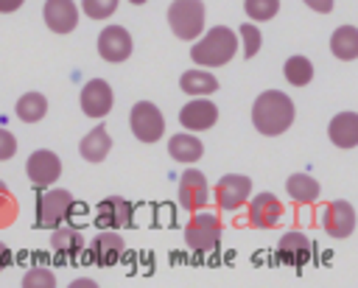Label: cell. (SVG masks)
I'll use <instances>...</instances> for the list:
<instances>
[{"instance_id":"6da1fadb","label":"cell","mask_w":358,"mask_h":288,"mask_svg":"<svg viewBox=\"0 0 358 288\" xmlns=\"http://www.w3.org/2000/svg\"><path fill=\"white\" fill-rule=\"evenodd\" d=\"M252 123L266 137L282 134L294 123V103H291V98L285 92H280V89L260 92L255 98V103H252Z\"/></svg>"},{"instance_id":"7a4b0ae2","label":"cell","mask_w":358,"mask_h":288,"mask_svg":"<svg viewBox=\"0 0 358 288\" xmlns=\"http://www.w3.org/2000/svg\"><path fill=\"white\" fill-rule=\"evenodd\" d=\"M238 50V36L235 31H229L227 25H215L210 28L199 42H193L190 48V59L199 67H221L227 64Z\"/></svg>"},{"instance_id":"3957f363","label":"cell","mask_w":358,"mask_h":288,"mask_svg":"<svg viewBox=\"0 0 358 288\" xmlns=\"http://www.w3.org/2000/svg\"><path fill=\"white\" fill-rule=\"evenodd\" d=\"M168 25L179 39H199L204 31V3L201 0H173L168 8Z\"/></svg>"},{"instance_id":"277c9868","label":"cell","mask_w":358,"mask_h":288,"mask_svg":"<svg viewBox=\"0 0 358 288\" xmlns=\"http://www.w3.org/2000/svg\"><path fill=\"white\" fill-rule=\"evenodd\" d=\"M185 243L199 254H207V252L218 249V243H221V221L213 213H196L185 226Z\"/></svg>"},{"instance_id":"5b68a950","label":"cell","mask_w":358,"mask_h":288,"mask_svg":"<svg viewBox=\"0 0 358 288\" xmlns=\"http://www.w3.org/2000/svg\"><path fill=\"white\" fill-rule=\"evenodd\" d=\"M129 123H131V131L140 143H157L165 131V117H162L159 106L151 103V101L134 103L131 112H129Z\"/></svg>"},{"instance_id":"8992f818","label":"cell","mask_w":358,"mask_h":288,"mask_svg":"<svg viewBox=\"0 0 358 288\" xmlns=\"http://www.w3.org/2000/svg\"><path fill=\"white\" fill-rule=\"evenodd\" d=\"M70 210H73V196L62 187H53L45 196H39V201H36V226L53 229L67 218Z\"/></svg>"},{"instance_id":"52a82bcc","label":"cell","mask_w":358,"mask_h":288,"mask_svg":"<svg viewBox=\"0 0 358 288\" xmlns=\"http://www.w3.org/2000/svg\"><path fill=\"white\" fill-rule=\"evenodd\" d=\"M134 224V207L120 196H106L98 201L95 226L98 229H123Z\"/></svg>"},{"instance_id":"ba28073f","label":"cell","mask_w":358,"mask_h":288,"mask_svg":"<svg viewBox=\"0 0 358 288\" xmlns=\"http://www.w3.org/2000/svg\"><path fill=\"white\" fill-rule=\"evenodd\" d=\"M252 193V179L243 173H224L215 185V201L221 210H238Z\"/></svg>"},{"instance_id":"9c48e42d","label":"cell","mask_w":358,"mask_h":288,"mask_svg":"<svg viewBox=\"0 0 358 288\" xmlns=\"http://www.w3.org/2000/svg\"><path fill=\"white\" fill-rule=\"evenodd\" d=\"M215 120H218V106L213 101H207V95H196L179 112V123L187 131H204V129L215 126Z\"/></svg>"},{"instance_id":"30bf717a","label":"cell","mask_w":358,"mask_h":288,"mask_svg":"<svg viewBox=\"0 0 358 288\" xmlns=\"http://www.w3.org/2000/svg\"><path fill=\"white\" fill-rule=\"evenodd\" d=\"M112 103H115V92H112V87L103 78H92V81L84 84V89H81V112L87 117L109 115Z\"/></svg>"},{"instance_id":"8fae6325","label":"cell","mask_w":358,"mask_h":288,"mask_svg":"<svg viewBox=\"0 0 358 288\" xmlns=\"http://www.w3.org/2000/svg\"><path fill=\"white\" fill-rule=\"evenodd\" d=\"M98 53L101 59L117 64V62H126L131 56V36L126 28L120 25H106L98 36Z\"/></svg>"},{"instance_id":"7c38bea8","label":"cell","mask_w":358,"mask_h":288,"mask_svg":"<svg viewBox=\"0 0 358 288\" xmlns=\"http://www.w3.org/2000/svg\"><path fill=\"white\" fill-rule=\"evenodd\" d=\"M25 171H28V179L36 185V187H48L53 185L59 176H62V159L53 154V151H34L25 162Z\"/></svg>"},{"instance_id":"4fadbf2b","label":"cell","mask_w":358,"mask_h":288,"mask_svg":"<svg viewBox=\"0 0 358 288\" xmlns=\"http://www.w3.org/2000/svg\"><path fill=\"white\" fill-rule=\"evenodd\" d=\"M322 226L327 229L330 238H347V235H352V229H355V207L350 201H344V199L330 201L324 207V213H322Z\"/></svg>"},{"instance_id":"5bb4252c","label":"cell","mask_w":358,"mask_h":288,"mask_svg":"<svg viewBox=\"0 0 358 288\" xmlns=\"http://www.w3.org/2000/svg\"><path fill=\"white\" fill-rule=\"evenodd\" d=\"M42 17L53 34H70L78 25V8L73 0H45Z\"/></svg>"},{"instance_id":"9a60e30c","label":"cell","mask_w":358,"mask_h":288,"mask_svg":"<svg viewBox=\"0 0 358 288\" xmlns=\"http://www.w3.org/2000/svg\"><path fill=\"white\" fill-rule=\"evenodd\" d=\"M179 204L185 210H201L207 204V179L201 171L187 168L179 176Z\"/></svg>"},{"instance_id":"2e32d148","label":"cell","mask_w":358,"mask_h":288,"mask_svg":"<svg viewBox=\"0 0 358 288\" xmlns=\"http://www.w3.org/2000/svg\"><path fill=\"white\" fill-rule=\"evenodd\" d=\"M282 218V204L271 193H257L249 204V224L255 229H271Z\"/></svg>"},{"instance_id":"e0dca14e","label":"cell","mask_w":358,"mask_h":288,"mask_svg":"<svg viewBox=\"0 0 358 288\" xmlns=\"http://www.w3.org/2000/svg\"><path fill=\"white\" fill-rule=\"evenodd\" d=\"M123 254V238L115 229H101L90 243V257L98 266H112Z\"/></svg>"},{"instance_id":"ac0fdd59","label":"cell","mask_w":358,"mask_h":288,"mask_svg":"<svg viewBox=\"0 0 358 288\" xmlns=\"http://www.w3.org/2000/svg\"><path fill=\"white\" fill-rule=\"evenodd\" d=\"M277 252L288 266H305L313 257V243H310V238L305 232H285L280 238Z\"/></svg>"},{"instance_id":"d6986e66","label":"cell","mask_w":358,"mask_h":288,"mask_svg":"<svg viewBox=\"0 0 358 288\" xmlns=\"http://www.w3.org/2000/svg\"><path fill=\"white\" fill-rule=\"evenodd\" d=\"M327 137L338 148H355L358 145V115L355 112H341L330 120Z\"/></svg>"},{"instance_id":"ffe728a7","label":"cell","mask_w":358,"mask_h":288,"mask_svg":"<svg viewBox=\"0 0 358 288\" xmlns=\"http://www.w3.org/2000/svg\"><path fill=\"white\" fill-rule=\"evenodd\" d=\"M109 148H112V137H109V131H106L103 126H95L90 134H84V137H81V145H78V151H81V157H84L87 162H101V159H106Z\"/></svg>"},{"instance_id":"44dd1931","label":"cell","mask_w":358,"mask_h":288,"mask_svg":"<svg viewBox=\"0 0 358 288\" xmlns=\"http://www.w3.org/2000/svg\"><path fill=\"white\" fill-rule=\"evenodd\" d=\"M330 50L336 59L341 62H352L358 59V28L355 25H341L333 31L330 36Z\"/></svg>"},{"instance_id":"7402d4cb","label":"cell","mask_w":358,"mask_h":288,"mask_svg":"<svg viewBox=\"0 0 358 288\" xmlns=\"http://www.w3.org/2000/svg\"><path fill=\"white\" fill-rule=\"evenodd\" d=\"M168 154H171L176 162H196V159H201L204 145H201L199 137L182 131V134H173V137L168 140Z\"/></svg>"},{"instance_id":"603a6c76","label":"cell","mask_w":358,"mask_h":288,"mask_svg":"<svg viewBox=\"0 0 358 288\" xmlns=\"http://www.w3.org/2000/svg\"><path fill=\"white\" fill-rule=\"evenodd\" d=\"M179 87H182V92H187L193 98L196 95H213L218 89V78L207 70H185L179 78Z\"/></svg>"},{"instance_id":"cb8c5ba5","label":"cell","mask_w":358,"mask_h":288,"mask_svg":"<svg viewBox=\"0 0 358 288\" xmlns=\"http://www.w3.org/2000/svg\"><path fill=\"white\" fill-rule=\"evenodd\" d=\"M285 190H288V196L294 199V201H299V204H310V201H316L319 199V182L310 176V173H291L288 176V182H285Z\"/></svg>"},{"instance_id":"d4e9b609","label":"cell","mask_w":358,"mask_h":288,"mask_svg":"<svg viewBox=\"0 0 358 288\" xmlns=\"http://www.w3.org/2000/svg\"><path fill=\"white\" fill-rule=\"evenodd\" d=\"M50 246H53L56 252L76 254V252L84 249V235H81V229H76V226H62V224H59V226H53Z\"/></svg>"},{"instance_id":"484cf974","label":"cell","mask_w":358,"mask_h":288,"mask_svg":"<svg viewBox=\"0 0 358 288\" xmlns=\"http://www.w3.org/2000/svg\"><path fill=\"white\" fill-rule=\"evenodd\" d=\"M45 112H48V101H45L42 92H25L17 101V117L22 123H36V120L45 117Z\"/></svg>"},{"instance_id":"4316f807","label":"cell","mask_w":358,"mask_h":288,"mask_svg":"<svg viewBox=\"0 0 358 288\" xmlns=\"http://www.w3.org/2000/svg\"><path fill=\"white\" fill-rule=\"evenodd\" d=\"M282 73L285 78L294 84V87H308L313 81V64L308 56H291L285 64H282Z\"/></svg>"},{"instance_id":"83f0119b","label":"cell","mask_w":358,"mask_h":288,"mask_svg":"<svg viewBox=\"0 0 358 288\" xmlns=\"http://www.w3.org/2000/svg\"><path fill=\"white\" fill-rule=\"evenodd\" d=\"M246 17L255 22H266L280 11V0H243Z\"/></svg>"},{"instance_id":"f1b7e54d","label":"cell","mask_w":358,"mask_h":288,"mask_svg":"<svg viewBox=\"0 0 358 288\" xmlns=\"http://www.w3.org/2000/svg\"><path fill=\"white\" fill-rule=\"evenodd\" d=\"M238 34H241V50H243V56L252 59V56L260 50V45H263V34H260V28L252 25V22H243V25L238 28Z\"/></svg>"},{"instance_id":"f546056e","label":"cell","mask_w":358,"mask_h":288,"mask_svg":"<svg viewBox=\"0 0 358 288\" xmlns=\"http://www.w3.org/2000/svg\"><path fill=\"white\" fill-rule=\"evenodd\" d=\"M81 8L90 20H106L115 14L117 0H81Z\"/></svg>"},{"instance_id":"4dcf8cb0","label":"cell","mask_w":358,"mask_h":288,"mask_svg":"<svg viewBox=\"0 0 358 288\" xmlns=\"http://www.w3.org/2000/svg\"><path fill=\"white\" fill-rule=\"evenodd\" d=\"M22 285L25 288H53L56 285V277H53V271L50 268H31L25 277H22Z\"/></svg>"},{"instance_id":"1f68e13d","label":"cell","mask_w":358,"mask_h":288,"mask_svg":"<svg viewBox=\"0 0 358 288\" xmlns=\"http://www.w3.org/2000/svg\"><path fill=\"white\" fill-rule=\"evenodd\" d=\"M14 151H17V140H14V134H11L8 129H0V162H3V159H11Z\"/></svg>"},{"instance_id":"d6a6232c","label":"cell","mask_w":358,"mask_h":288,"mask_svg":"<svg viewBox=\"0 0 358 288\" xmlns=\"http://www.w3.org/2000/svg\"><path fill=\"white\" fill-rule=\"evenodd\" d=\"M305 6H310L313 11H319V14H327V11H333V0H302Z\"/></svg>"},{"instance_id":"836d02e7","label":"cell","mask_w":358,"mask_h":288,"mask_svg":"<svg viewBox=\"0 0 358 288\" xmlns=\"http://www.w3.org/2000/svg\"><path fill=\"white\" fill-rule=\"evenodd\" d=\"M22 3H25V0H0V14H11V11H17Z\"/></svg>"},{"instance_id":"e575fe53","label":"cell","mask_w":358,"mask_h":288,"mask_svg":"<svg viewBox=\"0 0 358 288\" xmlns=\"http://www.w3.org/2000/svg\"><path fill=\"white\" fill-rule=\"evenodd\" d=\"M8 263H11V252H8V246H3V243H0V271H3Z\"/></svg>"},{"instance_id":"d590c367","label":"cell","mask_w":358,"mask_h":288,"mask_svg":"<svg viewBox=\"0 0 358 288\" xmlns=\"http://www.w3.org/2000/svg\"><path fill=\"white\" fill-rule=\"evenodd\" d=\"M129 3H134V6H143V3H145V0H129Z\"/></svg>"},{"instance_id":"8d00e7d4","label":"cell","mask_w":358,"mask_h":288,"mask_svg":"<svg viewBox=\"0 0 358 288\" xmlns=\"http://www.w3.org/2000/svg\"><path fill=\"white\" fill-rule=\"evenodd\" d=\"M0 190H6V185H3V182H0Z\"/></svg>"}]
</instances>
